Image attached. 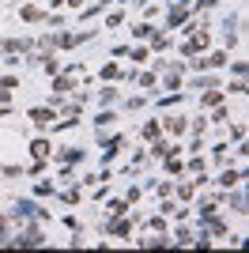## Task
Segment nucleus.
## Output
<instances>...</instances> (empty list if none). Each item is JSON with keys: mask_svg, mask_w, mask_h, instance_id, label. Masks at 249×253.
I'll list each match as a JSON object with an SVG mask.
<instances>
[{"mask_svg": "<svg viewBox=\"0 0 249 253\" xmlns=\"http://www.w3.org/2000/svg\"><path fill=\"white\" fill-rule=\"evenodd\" d=\"M34 121H38V125H45V121H53V110H34Z\"/></svg>", "mask_w": 249, "mask_h": 253, "instance_id": "obj_1", "label": "nucleus"}]
</instances>
